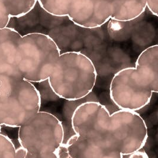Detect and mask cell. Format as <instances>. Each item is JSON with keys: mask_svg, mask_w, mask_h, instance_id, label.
<instances>
[{"mask_svg": "<svg viewBox=\"0 0 158 158\" xmlns=\"http://www.w3.org/2000/svg\"><path fill=\"white\" fill-rule=\"evenodd\" d=\"M0 158H15V147L7 137L0 133Z\"/></svg>", "mask_w": 158, "mask_h": 158, "instance_id": "8", "label": "cell"}, {"mask_svg": "<svg viewBox=\"0 0 158 158\" xmlns=\"http://www.w3.org/2000/svg\"><path fill=\"white\" fill-rule=\"evenodd\" d=\"M48 15L67 17L82 28H99L109 20L127 22L143 13L146 0H37Z\"/></svg>", "mask_w": 158, "mask_h": 158, "instance_id": "2", "label": "cell"}, {"mask_svg": "<svg viewBox=\"0 0 158 158\" xmlns=\"http://www.w3.org/2000/svg\"><path fill=\"white\" fill-rule=\"evenodd\" d=\"M158 92V46L143 50L135 66L117 72L110 86V99L118 109L137 112Z\"/></svg>", "mask_w": 158, "mask_h": 158, "instance_id": "3", "label": "cell"}, {"mask_svg": "<svg viewBox=\"0 0 158 158\" xmlns=\"http://www.w3.org/2000/svg\"><path fill=\"white\" fill-rule=\"evenodd\" d=\"M65 129L55 115L40 111L19 129V139L29 158H51L65 141Z\"/></svg>", "mask_w": 158, "mask_h": 158, "instance_id": "5", "label": "cell"}, {"mask_svg": "<svg viewBox=\"0 0 158 158\" xmlns=\"http://www.w3.org/2000/svg\"><path fill=\"white\" fill-rule=\"evenodd\" d=\"M40 95L33 83L0 77V127H20L40 111Z\"/></svg>", "mask_w": 158, "mask_h": 158, "instance_id": "4", "label": "cell"}, {"mask_svg": "<svg viewBox=\"0 0 158 158\" xmlns=\"http://www.w3.org/2000/svg\"><path fill=\"white\" fill-rule=\"evenodd\" d=\"M87 101L100 102L97 96L94 94L93 92L81 99L75 101H65L63 109V116L65 118V121L67 123L66 127H68L72 129L71 121L73 112L81 103Z\"/></svg>", "mask_w": 158, "mask_h": 158, "instance_id": "6", "label": "cell"}, {"mask_svg": "<svg viewBox=\"0 0 158 158\" xmlns=\"http://www.w3.org/2000/svg\"><path fill=\"white\" fill-rule=\"evenodd\" d=\"M123 158H149V157L145 151L142 149L129 155H125Z\"/></svg>", "mask_w": 158, "mask_h": 158, "instance_id": "11", "label": "cell"}, {"mask_svg": "<svg viewBox=\"0 0 158 158\" xmlns=\"http://www.w3.org/2000/svg\"><path fill=\"white\" fill-rule=\"evenodd\" d=\"M71 125L73 134L64 142L70 158H123L143 149L148 138L146 124L137 112L111 114L100 102L81 103Z\"/></svg>", "mask_w": 158, "mask_h": 158, "instance_id": "1", "label": "cell"}, {"mask_svg": "<svg viewBox=\"0 0 158 158\" xmlns=\"http://www.w3.org/2000/svg\"><path fill=\"white\" fill-rule=\"evenodd\" d=\"M27 154V151L22 146L15 149V158H26Z\"/></svg>", "mask_w": 158, "mask_h": 158, "instance_id": "12", "label": "cell"}, {"mask_svg": "<svg viewBox=\"0 0 158 158\" xmlns=\"http://www.w3.org/2000/svg\"><path fill=\"white\" fill-rule=\"evenodd\" d=\"M40 95L41 104L49 102H56L60 98L53 91L48 80L33 83Z\"/></svg>", "mask_w": 158, "mask_h": 158, "instance_id": "7", "label": "cell"}, {"mask_svg": "<svg viewBox=\"0 0 158 158\" xmlns=\"http://www.w3.org/2000/svg\"><path fill=\"white\" fill-rule=\"evenodd\" d=\"M55 155L58 158H70L68 149L65 142L58 147L55 151Z\"/></svg>", "mask_w": 158, "mask_h": 158, "instance_id": "9", "label": "cell"}, {"mask_svg": "<svg viewBox=\"0 0 158 158\" xmlns=\"http://www.w3.org/2000/svg\"><path fill=\"white\" fill-rule=\"evenodd\" d=\"M146 7L148 8L151 14L158 15V0H146Z\"/></svg>", "mask_w": 158, "mask_h": 158, "instance_id": "10", "label": "cell"}]
</instances>
